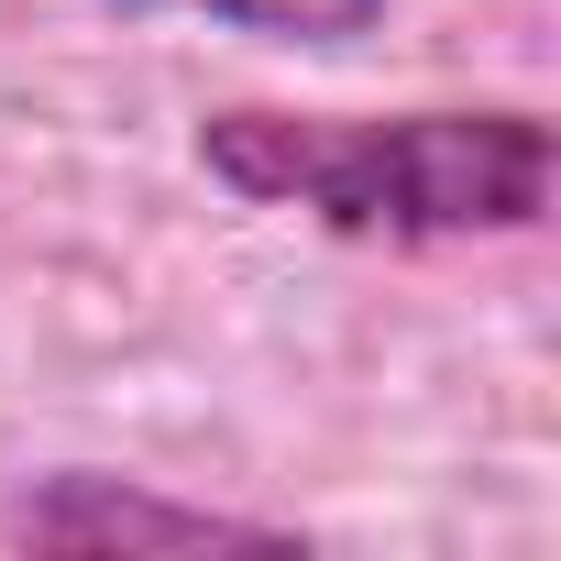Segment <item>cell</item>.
Returning a JSON list of instances; mask_svg holds the SVG:
<instances>
[{
    "label": "cell",
    "mask_w": 561,
    "mask_h": 561,
    "mask_svg": "<svg viewBox=\"0 0 561 561\" xmlns=\"http://www.w3.org/2000/svg\"><path fill=\"white\" fill-rule=\"evenodd\" d=\"M133 12H198V23H231V34H264V45H320V56H342V45L386 34L397 0H133Z\"/></svg>",
    "instance_id": "cell-3"
},
{
    "label": "cell",
    "mask_w": 561,
    "mask_h": 561,
    "mask_svg": "<svg viewBox=\"0 0 561 561\" xmlns=\"http://www.w3.org/2000/svg\"><path fill=\"white\" fill-rule=\"evenodd\" d=\"M287 517H242L209 495H165L100 462H56L0 495V550L12 561H144V550H287Z\"/></svg>",
    "instance_id": "cell-2"
},
{
    "label": "cell",
    "mask_w": 561,
    "mask_h": 561,
    "mask_svg": "<svg viewBox=\"0 0 561 561\" xmlns=\"http://www.w3.org/2000/svg\"><path fill=\"white\" fill-rule=\"evenodd\" d=\"M198 176L242 209H287L331 242L440 253V242H517L550 220V122L528 100H451V111H275L220 100L187 133Z\"/></svg>",
    "instance_id": "cell-1"
}]
</instances>
